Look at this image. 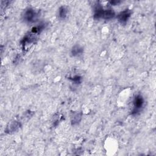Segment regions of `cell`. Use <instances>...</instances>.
I'll return each mask as SVG.
<instances>
[{"label": "cell", "mask_w": 156, "mask_h": 156, "mask_svg": "<svg viewBox=\"0 0 156 156\" xmlns=\"http://www.w3.org/2000/svg\"><path fill=\"white\" fill-rule=\"evenodd\" d=\"M67 13H68V9L66 7L62 6L59 9L58 15L61 19H64L66 17Z\"/></svg>", "instance_id": "4"}, {"label": "cell", "mask_w": 156, "mask_h": 156, "mask_svg": "<svg viewBox=\"0 0 156 156\" xmlns=\"http://www.w3.org/2000/svg\"><path fill=\"white\" fill-rule=\"evenodd\" d=\"M36 16H37L36 12H35V10H34V9H27L25 12V13L24 15V20L28 22L34 21L36 18Z\"/></svg>", "instance_id": "2"}, {"label": "cell", "mask_w": 156, "mask_h": 156, "mask_svg": "<svg viewBox=\"0 0 156 156\" xmlns=\"http://www.w3.org/2000/svg\"><path fill=\"white\" fill-rule=\"evenodd\" d=\"M82 52V49L79 46H75L72 49V54L73 55H77L81 54Z\"/></svg>", "instance_id": "5"}, {"label": "cell", "mask_w": 156, "mask_h": 156, "mask_svg": "<svg viewBox=\"0 0 156 156\" xmlns=\"http://www.w3.org/2000/svg\"><path fill=\"white\" fill-rule=\"evenodd\" d=\"M130 11L129 10H125L121 12L118 15V19L121 23H126L130 16Z\"/></svg>", "instance_id": "3"}, {"label": "cell", "mask_w": 156, "mask_h": 156, "mask_svg": "<svg viewBox=\"0 0 156 156\" xmlns=\"http://www.w3.org/2000/svg\"><path fill=\"white\" fill-rule=\"evenodd\" d=\"M143 99L141 96H137L133 101V110L132 112L136 113L138 112L143 105Z\"/></svg>", "instance_id": "1"}]
</instances>
